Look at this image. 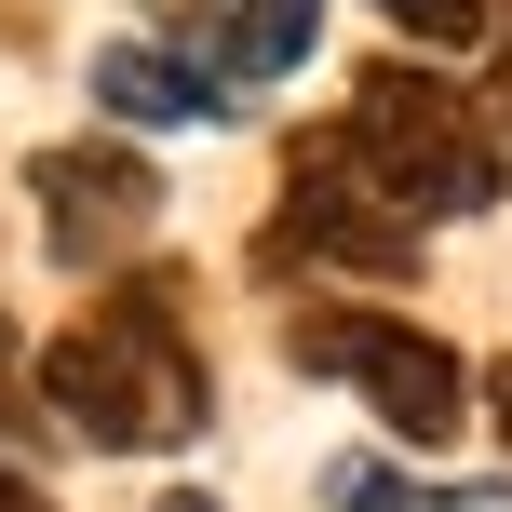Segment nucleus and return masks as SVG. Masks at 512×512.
<instances>
[{
  "instance_id": "obj_4",
  "label": "nucleus",
  "mask_w": 512,
  "mask_h": 512,
  "mask_svg": "<svg viewBox=\"0 0 512 512\" xmlns=\"http://www.w3.org/2000/svg\"><path fill=\"white\" fill-rule=\"evenodd\" d=\"M243 256H256V283H337V297H378V283H418L432 230L351 162L337 122H310V135H283V189H270V216H256Z\"/></svg>"
},
{
  "instance_id": "obj_8",
  "label": "nucleus",
  "mask_w": 512,
  "mask_h": 512,
  "mask_svg": "<svg viewBox=\"0 0 512 512\" xmlns=\"http://www.w3.org/2000/svg\"><path fill=\"white\" fill-rule=\"evenodd\" d=\"M310 499L324 512H499V486H432V472L391 459V445H337V459L310 472Z\"/></svg>"
},
{
  "instance_id": "obj_14",
  "label": "nucleus",
  "mask_w": 512,
  "mask_h": 512,
  "mask_svg": "<svg viewBox=\"0 0 512 512\" xmlns=\"http://www.w3.org/2000/svg\"><path fill=\"white\" fill-rule=\"evenodd\" d=\"M486 54H512V0H499V41H486Z\"/></svg>"
},
{
  "instance_id": "obj_13",
  "label": "nucleus",
  "mask_w": 512,
  "mask_h": 512,
  "mask_svg": "<svg viewBox=\"0 0 512 512\" xmlns=\"http://www.w3.org/2000/svg\"><path fill=\"white\" fill-rule=\"evenodd\" d=\"M149 512H216V499H203V486H176V499H149Z\"/></svg>"
},
{
  "instance_id": "obj_10",
  "label": "nucleus",
  "mask_w": 512,
  "mask_h": 512,
  "mask_svg": "<svg viewBox=\"0 0 512 512\" xmlns=\"http://www.w3.org/2000/svg\"><path fill=\"white\" fill-rule=\"evenodd\" d=\"M0 512H68V499H41V459H14V445H0Z\"/></svg>"
},
{
  "instance_id": "obj_1",
  "label": "nucleus",
  "mask_w": 512,
  "mask_h": 512,
  "mask_svg": "<svg viewBox=\"0 0 512 512\" xmlns=\"http://www.w3.org/2000/svg\"><path fill=\"white\" fill-rule=\"evenodd\" d=\"M41 405H54V432L95 445V459H176V445L216 432V351H203V324H189V270L176 256L95 283V297L41 337Z\"/></svg>"
},
{
  "instance_id": "obj_9",
  "label": "nucleus",
  "mask_w": 512,
  "mask_h": 512,
  "mask_svg": "<svg viewBox=\"0 0 512 512\" xmlns=\"http://www.w3.org/2000/svg\"><path fill=\"white\" fill-rule=\"evenodd\" d=\"M391 14V41H418V54H486L499 41V0H378Z\"/></svg>"
},
{
  "instance_id": "obj_3",
  "label": "nucleus",
  "mask_w": 512,
  "mask_h": 512,
  "mask_svg": "<svg viewBox=\"0 0 512 512\" xmlns=\"http://www.w3.org/2000/svg\"><path fill=\"white\" fill-rule=\"evenodd\" d=\"M283 364L324 391H351L405 459H445V445L486 418V364L445 351L418 310H378V297H283Z\"/></svg>"
},
{
  "instance_id": "obj_11",
  "label": "nucleus",
  "mask_w": 512,
  "mask_h": 512,
  "mask_svg": "<svg viewBox=\"0 0 512 512\" xmlns=\"http://www.w3.org/2000/svg\"><path fill=\"white\" fill-rule=\"evenodd\" d=\"M486 418H499V445H512V351L486 364Z\"/></svg>"
},
{
  "instance_id": "obj_6",
  "label": "nucleus",
  "mask_w": 512,
  "mask_h": 512,
  "mask_svg": "<svg viewBox=\"0 0 512 512\" xmlns=\"http://www.w3.org/2000/svg\"><path fill=\"white\" fill-rule=\"evenodd\" d=\"M81 95L108 108L122 135H189V122H243V95L203 68L189 41H149V27H122V41H95V68H81Z\"/></svg>"
},
{
  "instance_id": "obj_2",
  "label": "nucleus",
  "mask_w": 512,
  "mask_h": 512,
  "mask_svg": "<svg viewBox=\"0 0 512 512\" xmlns=\"http://www.w3.org/2000/svg\"><path fill=\"white\" fill-rule=\"evenodd\" d=\"M324 122L351 135V162L418 216V230H459V216H499V203H512V135H499V108L472 95V81L418 68V54H378Z\"/></svg>"
},
{
  "instance_id": "obj_5",
  "label": "nucleus",
  "mask_w": 512,
  "mask_h": 512,
  "mask_svg": "<svg viewBox=\"0 0 512 512\" xmlns=\"http://www.w3.org/2000/svg\"><path fill=\"white\" fill-rule=\"evenodd\" d=\"M27 203H41V256L68 283H122V270H149L162 162L135 149V135H68V149L27 162Z\"/></svg>"
},
{
  "instance_id": "obj_12",
  "label": "nucleus",
  "mask_w": 512,
  "mask_h": 512,
  "mask_svg": "<svg viewBox=\"0 0 512 512\" xmlns=\"http://www.w3.org/2000/svg\"><path fill=\"white\" fill-rule=\"evenodd\" d=\"M486 108H499V135H512V54H486Z\"/></svg>"
},
{
  "instance_id": "obj_7",
  "label": "nucleus",
  "mask_w": 512,
  "mask_h": 512,
  "mask_svg": "<svg viewBox=\"0 0 512 512\" xmlns=\"http://www.w3.org/2000/svg\"><path fill=\"white\" fill-rule=\"evenodd\" d=\"M324 14H337V0H230V14L203 27V68L230 81V95H270V81H297V68H310Z\"/></svg>"
}]
</instances>
